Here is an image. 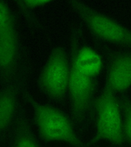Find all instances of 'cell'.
Segmentation results:
<instances>
[{"mask_svg": "<svg viewBox=\"0 0 131 147\" xmlns=\"http://www.w3.org/2000/svg\"><path fill=\"white\" fill-rule=\"evenodd\" d=\"M24 94L32 108L40 140L46 143L62 142L72 147H85L71 118L58 108L37 101L27 92Z\"/></svg>", "mask_w": 131, "mask_h": 147, "instance_id": "1", "label": "cell"}, {"mask_svg": "<svg viewBox=\"0 0 131 147\" xmlns=\"http://www.w3.org/2000/svg\"><path fill=\"white\" fill-rule=\"evenodd\" d=\"M114 94L106 88L95 102L96 119L94 142L105 140L120 145L124 142L121 108Z\"/></svg>", "mask_w": 131, "mask_h": 147, "instance_id": "2", "label": "cell"}, {"mask_svg": "<svg viewBox=\"0 0 131 147\" xmlns=\"http://www.w3.org/2000/svg\"><path fill=\"white\" fill-rule=\"evenodd\" d=\"M69 6L91 32L104 40L131 47V30L85 3L69 1Z\"/></svg>", "mask_w": 131, "mask_h": 147, "instance_id": "3", "label": "cell"}, {"mask_svg": "<svg viewBox=\"0 0 131 147\" xmlns=\"http://www.w3.org/2000/svg\"><path fill=\"white\" fill-rule=\"evenodd\" d=\"M70 68L64 49L61 47L54 49L44 65L39 80L41 90L51 100L62 103L66 99Z\"/></svg>", "mask_w": 131, "mask_h": 147, "instance_id": "4", "label": "cell"}, {"mask_svg": "<svg viewBox=\"0 0 131 147\" xmlns=\"http://www.w3.org/2000/svg\"><path fill=\"white\" fill-rule=\"evenodd\" d=\"M93 79L81 73L71 63L68 94L71 109V119L75 127L83 124L89 108L94 92Z\"/></svg>", "mask_w": 131, "mask_h": 147, "instance_id": "5", "label": "cell"}, {"mask_svg": "<svg viewBox=\"0 0 131 147\" xmlns=\"http://www.w3.org/2000/svg\"><path fill=\"white\" fill-rule=\"evenodd\" d=\"M20 107L16 87L11 85L0 90V147L8 142Z\"/></svg>", "mask_w": 131, "mask_h": 147, "instance_id": "6", "label": "cell"}, {"mask_svg": "<svg viewBox=\"0 0 131 147\" xmlns=\"http://www.w3.org/2000/svg\"><path fill=\"white\" fill-rule=\"evenodd\" d=\"M131 86V54L115 58L109 70L106 88L114 93L124 92Z\"/></svg>", "mask_w": 131, "mask_h": 147, "instance_id": "7", "label": "cell"}, {"mask_svg": "<svg viewBox=\"0 0 131 147\" xmlns=\"http://www.w3.org/2000/svg\"><path fill=\"white\" fill-rule=\"evenodd\" d=\"M30 123L24 110L20 107L8 140L9 147H43Z\"/></svg>", "mask_w": 131, "mask_h": 147, "instance_id": "8", "label": "cell"}, {"mask_svg": "<svg viewBox=\"0 0 131 147\" xmlns=\"http://www.w3.org/2000/svg\"><path fill=\"white\" fill-rule=\"evenodd\" d=\"M18 55V41L14 24L0 30V70L9 74L14 70Z\"/></svg>", "mask_w": 131, "mask_h": 147, "instance_id": "9", "label": "cell"}, {"mask_svg": "<svg viewBox=\"0 0 131 147\" xmlns=\"http://www.w3.org/2000/svg\"><path fill=\"white\" fill-rule=\"evenodd\" d=\"M72 63L81 73L92 78L99 74L102 67L100 55L87 47L81 48L75 54Z\"/></svg>", "mask_w": 131, "mask_h": 147, "instance_id": "10", "label": "cell"}, {"mask_svg": "<svg viewBox=\"0 0 131 147\" xmlns=\"http://www.w3.org/2000/svg\"><path fill=\"white\" fill-rule=\"evenodd\" d=\"M121 107L124 113L123 128L124 139L131 144V103L127 100L122 102Z\"/></svg>", "mask_w": 131, "mask_h": 147, "instance_id": "11", "label": "cell"}, {"mask_svg": "<svg viewBox=\"0 0 131 147\" xmlns=\"http://www.w3.org/2000/svg\"><path fill=\"white\" fill-rule=\"evenodd\" d=\"M14 23L9 7L4 2L0 1V30Z\"/></svg>", "mask_w": 131, "mask_h": 147, "instance_id": "12", "label": "cell"}, {"mask_svg": "<svg viewBox=\"0 0 131 147\" xmlns=\"http://www.w3.org/2000/svg\"><path fill=\"white\" fill-rule=\"evenodd\" d=\"M23 2L26 7L29 8H34L47 4L50 2L47 1H26Z\"/></svg>", "mask_w": 131, "mask_h": 147, "instance_id": "13", "label": "cell"}]
</instances>
